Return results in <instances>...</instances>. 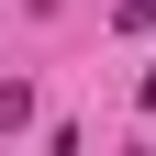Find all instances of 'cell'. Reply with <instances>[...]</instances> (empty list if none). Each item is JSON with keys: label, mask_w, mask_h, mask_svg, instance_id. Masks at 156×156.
Wrapping results in <instances>:
<instances>
[{"label": "cell", "mask_w": 156, "mask_h": 156, "mask_svg": "<svg viewBox=\"0 0 156 156\" xmlns=\"http://www.w3.org/2000/svg\"><path fill=\"white\" fill-rule=\"evenodd\" d=\"M23 123H34V89L11 78V89H0V134H23Z\"/></svg>", "instance_id": "obj_1"}]
</instances>
